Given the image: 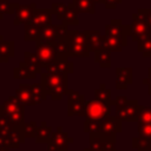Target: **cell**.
Here are the masks:
<instances>
[{
    "mask_svg": "<svg viewBox=\"0 0 151 151\" xmlns=\"http://www.w3.org/2000/svg\"><path fill=\"white\" fill-rule=\"evenodd\" d=\"M104 119L98 120H85L84 122V132H87L90 134H97L101 127Z\"/></svg>",
    "mask_w": 151,
    "mask_h": 151,
    "instance_id": "obj_30",
    "label": "cell"
},
{
    "mask_svg": "<svg viewBox=\"0 0 151 151\" xmlns=\"http://www.w3.org/2000/svg\"><path fill=\"white\" fill-rule=\"evenodd\" d=\"M15 97L25 106H34V105H37V103L34 100V96H33V91H32V85L31 84H20L15 90Z\"/></svg>",
    "mask_w": 151,
    "mask_h": 151,
    "instance_id": "obj_15",
    "label": "cell"
},
{
    "mask_svg": "<svg viewBox=\"0 0 151 151\" xmlns=\"http://www.w3.org/2000/svg\"><path fill=\"white\" fill-rule=\"evenodd\" d=\"M120 131H122V122L111 114L110 117L104 119L101 127L97 134L105 142L116 143V137Z\"/></svg>",
    "mask_w": 151,
    "mask_h": 151,
    "instance_id": "obj_8",
    "label": "cell"
},
{
    "mask_svg": "<svg viewBox=\"0 0 151 151\" xmlns=\"http://www.w3.org/2000/svg\"><path fill=\"white\" fill-rule=\"evenodd\" d=\"M68 42V54L70 57H84L87 58L90 55V48L87 45L86 35L84 32L72 29L67 35Z\"/></svg>",
    "mask_w": 151,
    "mask_h": 151,
    "instance_id": "obj_3",
    "label": "cell"
},
{
    "mask_svg": "<svg viewBox=\"0 0 151 151\" xmlns=\"http://www.w3.org/2000/svg\"><path fill=\"white\" fill-rule=\"evenodd\" d=\"M137 123H143V124H151V106H143L138 117Z\"/></svg>",
    "mask_w": 151,
    "mask_h": 151,
    "instance_id": "obj_35",
    "label": "cell"
},
{
    "mask_svg": "<svg viewBox=\"0 0 151 151\" xmlns=\"http://www.w3.org/2000/svg\"><path fill=\"white\" fill-rule=\"evenodd\" d=\"M94 61L103 68L111 67V52L107 50H99L94 52Z\"/></svg>",
    "mask_w": 151,
    "mask_h": 151,
    "instance_id": "obj_25",
    "label": "cell"
},
{
    "mask_svg": "<svg viewBox=\"0 0 151 151\" xmlns=\"http://www.w3.org/2000/svg\"><path fill=\"white\" fill-rule=\"evenodd\" d=\"M100 151H117L116 150V146H114V143L112 142H103L101 144V149Z\"/></svg>",
    "mask_w": 151,
    "mask_h": 151,
    "instance_id": "obj_39",
    "label": "cell"
},
{
    "mask_svg": "<svg viewBox=\"0 0 151 151\" xmlns=\"http://www.w3.org/2000/svg\"><path fill=\"white\" fill-rule=\"evenodd\" d=\"M94 99L99 100L105 104H111L112 105V99H111V90H109L105 84H100V86L94 90Z\"/></svg>",
    "mask_w": 151,
    "mask_h": 151,
    "instance_id": "obj_27",
    "label": "cell"
},
{
    "mask_svg": "<svg viewBox=\"0 0 151 151\" xmlns=\"http://www.w3.org/2000/svg\"><path fill=\"white\" fill-rule=\"evenodd\" d=\"M40 29L41 28L33 25L32 22L25 24V37H24V39L26 41H37L38 38H39Z\"/></svg>",
    "mask_w": 151,
    "mask_h": 151,
    "instance_id": "obj_28",
    "label": "cell"
},
{
    "mask_svg": "<svg viewBox=\"0 0 151 151\" xmlns=\"http://www.w3.org/2000/svg\"><path fill=\"white\" fill-rule=\"evenodd\" d=\"M67 96V116H81L84 117V107H85V98L79 92L68 88L66 92Z\"/></svg>",
    "mask_w": 151,
    "mask_h": 151,
    "instance_id": "obj_10",
    "label": "cell"
},
{
    "mask_svg": "<svg viewBox=\"0 0 151 151\" xmlns=\"http://www.w3.org/2000/svg\"><path fill=\"white\" fill-rule=\"evenodd\" d=\"M0 116L7 118L12 125L22 127L25 124V105L19 101L15 94L11 96L0 104Z\"/></svg>",
    "mask_w": 151,
    "mask_h": 151,
    "instance_id": "obj_2",
    "label": "cell"
},
{
    "mask_svg": "<svg viewBox=\"0 0 151 151\" xmlns=\"http://www.w3.org/2000/svg\"><path fill=\"white\" fill-rule=\"evenodd\" d=\"M73 143V138L67 134V132H64L61 126L57 127V131L53 132L51 140L48 142V147H59V149H68V145Z\"/></svg>",
    "mask_w": 151,
    "mask_h": 151,
    "instance_id": "obj_13",
    "label": "cell"
},
{
    "mask_svg": "<svg viewBox=\"0 0 151 151\" xmlns=\"http://www.w3.org/2000/svg\"><path fill=\"white\" fill-rule=\"evenodd\" d=\"M48 151H67L65 149H59V147H48Z\"/></svg>",
    "mask_w": 151,
    "mask_h": 151,
    "instance_id": "obj_41",
    "label": "cell"
},
{
    "mask_svg": "<svg viewBox=\"0 0 151 151\" xmlns=\"http://www.w3.org/2000/svg\"><path fill=\"white\" fill-rule=\"evenodd\" d=\"M125 28H126L127 37H131L132 40L134 41H139L151 34L150 26L137 13L132 14V24L125 25Z\"/></svg>",
    "mask_w": 151,
    "mask_h": 151,
    "instance_id": "obj_6",
    "label": "cell"
},
{
    "mask_svg": "<svg viewBox=\"0 0 151 151\" xmlns=\"http://www.w3.org/2000/svg\"><path fill=\"white\" fill-rule=\"evenodd\" d=\"M41 85L45 88L46 93L50 94L52 100H61L64 94H66L67 87V76L54 74L48 72L40 73Z\"/></svg>",
    "mask_w": 151,
    "mask_h": 151,
    "instance_id": "obj_1",
    "label": "cell"
},
{
    "mask_svg": "<svg viewBox=\"0 0 151 151\" xmlns=\"http://www.w3.org/2000/svg\"><path fill=\"white\" fill-rule=\"evenodd\" d=\"M53 44V47L58 54L59 59H68L70 54H68V42H67V38L66 39H58L55 40Z\"/></svg>",
    "mask_w": 151,
    "mask_h": 151,
    "instance_id": "obj_26",
    "label": "cell"
},
{
    "mask_svg": "<svg viewBox=\"0 0 151 151\" xmlns=\"http://www.w3.org/2000/svg\"><path fill=\"white\" fill-rule=\"evenodd\" d=\"M122 0H96L97 4H101L104 5L105 8L107 9H111V8H116L119 4H120Z\"/></svg>",
    "mask_w": 151,
    "mask_h": 151,
    "instance_id": "obj_38",
    "label": "cell"
},
{
    "mask_svg": "<svg viewBox=\"0 0 151 151\" xmlns=\"http://www.w3.org/2000/svg\"><path fill=\"white\" fill-rule=\"evenodd\" d=\"M111 104H105L96 99L85 101L84 118L85 120L105 119L111 116Z\"/></svg>",
    "mask_w": 151,
    "mask_h": 151,
    "instance_id": "obj_4",
    "label": "cell"
},
{
    "mask_svg": "<svg viewBox=\"0 0 151 151\" xmlns=\"http://www.w3.org/2000/svg\"><path fill=\"white\" fill-rule=\"evenodd\" d=\"M137 42H138V52H142L143 57L150 58L151 57V34Z\"/></svg>",
    "mask_w": 151,
    "mask_h": 151,
    "instance_id": "obj_31",
    "label": "cell"
},
{
    "mask_svg": "<svg viewBox=\"0 0 151 151\" xmlns=\"http://www.w3.org/2000/svg\"><path fill=\"white\" fill-rule=\"evenodd\" d=\"M35 51H37L35 52L37 55L39 57V59L41 61L42 68L46 65H48L51 63H54V61H57L59 59L52 42H48V41L38 39L35 41Z\"/></svg>",
    "mask_w": 151,
    "mask_h": 151,
    "instance_id": "obj_9",
    "label": "cell"
},
{
    "mask_svg": "<svg viewBox=\"0 0 151 151\" xmlns=\"http://www.w3.org/2000/svg\"><path fill=\"white\" fill-rule=\"evenodd\" d=\"M85 35H86V40H87V45L91 52H96L99 50H104V35H101L100 31L96 29V31H84Z\"/></svg>",
    "mask_w": 151,
    "mask_h": 151,
    "instance_id": "obj_18",
    "label": "cell"
},
{
    "mask_svg": "<svg viewBox=\"0 0 151 151\" xmlns=\"http://www.w3.org/2000/svg\"><path fill=\"white\" fill-rule=\"evenodd\" d=\"M51 9L57 15V18L63 21L64 25H79L78 12L76 11L72 4H52Z\"/></svg>",
    "mask_w": 151,
    "mask_h": 151,
    "instance_id": "obj_7",
    "label": "cell"
},
{
    "mask_svg": "<svg viewBox=\"0 0 151 151\" xmlns=\"http://www.w3.org/2000/svg\"><path fill=\"white\" fill-rule=\"evenodd\" d=\"M44 68H45V72H48V73L67 76L73 72V63L68 61V59H58L57 61L46 65Z\"/></svg>",
    "mask_w": 151,
    "mask_h": 151,
    "instance_id": "obj_14",
    "label": "cell"
},
{
    "mask_svg": "<svg viewBox=\"0 0 151 151\" xmlns=\"http://www.w3.org/2000/svg\"><path fill=\"white\" fill-rule=\"evenodd\" d=\"M1 40H4V37H2V35H0V41H1Z\"/></svg>",
    "mask_w": 151,
    "mask_h": 151,
    "instance_id": "obj_44",
    "label": "cell"
},
{
    "mask_svg": "<svg viewBox=\"0 0 151 151\" xmlns=\"http://www.w3.org/2000/svg\"><path fill=\"white\" fill-rule=\"evenodd\" d=\"M53 134L52 127L50 125H47V123L45 120H42L40 123V125L38 126L37 130V134H35V143L37 144H41V143H47L51 140V137Z\"/></svg>",
    "mask_w": 151,
    "mask_h": 151,
    "instance_id": "obj_19",
    "label": "cell"
},
{
    "mask_svg": "<svg viewBox=\"0 0 151 151\" xmlns=\"http://www.w3.org/2000/svg\"><path fill=\"white\" fill-rule=\"evenodd\" d=\"M104 35L120 41L124 47L127 45L126 28H125V25H123L119 19H113L110 21V24H107L105 26V34Z\"/></svg>",
    "mask_w": 151,
    "mask_h": 151,
    "instance_id": "obj_11",
    "label": "cell"
},
{
    "mask_svg": "<svg viewBox=\"0 0 151 151\" xmlns=\"http://www.w3.org/2000/svg\"><path fill=\"white\" fill-rule=\"evenodd\" d=\"M132 147L137 151H151V140L144 137H133Z\"/></svg>",
    "mask_w": 151,
    "mask_h": 151,
    "instance_id": "obj_29",
    "label": "cell"
},
{
    "mask_svg": "<svg viewBox=\"0 0 151 151\" xmlns=\"http://www.w3.org/2000/svg\"><path fill=\"white\" fill-rule=\"evenodd\" d=\"M13 77L14 79H34L37 77L35 73H33L25 61L19 63V65L13 70Z\"/></svg>",
    "mask_w": 151,
    "mask_h": 151,
    "instance_id": "obj_24",
    "label": "cell"
},
{
    "mask_svg": "<svg viewBox=\"0 0 151 151\" xmlns=\"http://www.w3.org/2000/svg\"><path fill=\"white\" fill-rule=\"evenodd\" d=\"M9 149H6V147H0V151H8Z\"/></svg>",
    "mask_w": 151,
    "mask_h": 151,
    "instance_id": "obj_43",
    "label": "cell"
},
{
    "mask_svg": "<svg viewBox=\"0 0 151 151\" xmlns=\"http://www.w3.org/2000/svg\"><path fill=\"white\" fill-rule=\"evenodd\" d=\"M143 83L145 85H147V92L151 96V67L147 68V77L143 79Z\"/></svg>",
    "mask_w": 151,
    "mask_h": 151,
    "instance_id": "obj_40",
    "label": "cell"
},
{
    "mask_svg": "<svg viewBox=\"0 0 151 151\" xmlns=\"http://www.w3.org/2000/svg\"><path fill=\"white\" fill-rule=\"evenodd\" d=\"M137 132L139 137H144L151 140V124H143V123H138L137 126Z\"/></svg>",
    "mask_w": 151,
    "mask_h": 151,
    "instance_id": "obj_36",
    "label": "cell"
},
{
    "mask_svg": "<svg viewBox=\"0 0 151 151\" xmlns=\"http://www.w3.org/2000/svg\"><path fill=\"white\" fill-rule=\"evenodd\" d=\"M38 130V124L35 122H28L24 124V136L25 138H35Z\"/></svg>",
    "mask_w": 151,
    "mask_h": 151,
    "instance_id": "obj_33",
    "label": "cell"
},
{
    "mask_svg": "<svg viewBox=\"0 0 151 151\" xmlns=\"http://www.w3.org/2000/svg\"><path fill=\"white\" fill-rule=\"evenodd\" d=\"M132 83V68L117 67L116 68V90H126Z\"/></svg>",
    "mask_w": 151,
    "mask_h": 151,
    "instance_id": "obj_16",
    "label": "cell"
},
{
    "mask_svg": "<svg viewBox=\"0 0 151 151\" xmlns=\"http://www.w3.org/2000/svg\"><path fill=\"white\" fill-rule=\"evenodd\" d=\"M24 61L26 63V65L28 66V68L38 74V73H41V68H42V65H41V61L39 59V57L37 55V53H32L29 51H26L24 53Z\"/></svg>",
    "mask_w": 151,
    "mask_h": 151,
    "instance_id": "obj_21",
    "label": "cell"
},
{
    "mask_svg": "<svg viewBox=\"0 0 151 151\" xmlns=\"http://www.w3.org/2000/svg\"><path fill=\"white\" fill-rule=\"evenodd\" d=\"M140 110H142V105L138 104V100L127 99L126 103L116 106V112L113 116L122 123L123 122H137Z\"/></svg>",
    "mask_w": 151,
    "mask_h": 151,
    "instance_id": "obj_5",
    "label": "cell"
},
{
    "mask_svg": "<svg viewBox=\"0 0 151 151\" xmlns=\"http://www.w3.org/2000/svg\"><path fill=\"white\" fill-rule=\"evenodd\" d=\"M137 14H138L143 20H145L146 24H147V25L150 26V28H151V9H150V8H139L138 12H137Z\"/></svg>",
    "mask_w": 151,
    "mask_h": 151,
    "instance_id": "obj_37",
    "label": "cell"
},
{
    "mask_svg": "<svg viewBox=\"0 0 151 151\" xmlns=\"http://www.w3.org/2000/svg\"><path fill=\"white\" fill-rule=\"evenodd\" d=\"M52 9H47V8H37L31 21L33 25L38 26L39 28H42L47 25H51L52 24Z\"/></svg>",
    "mask_w": 151,
    "mask_h": 151,
    "instance_id": "obj_17",
    "label": "cell"
},
{
    "mask_svg": "<svg viewBox=\"0 0 151 151\" xmlns=\"http://www.w3.org/2000/svg\"><path fill=\"white\" fill-rule=\"evenodd\" d=\"M15 5L17 4H11L8 0H0V19H2L6 14L14 13Z\"/></svg>",
    "mask_w": 151,
    "mask_h": 151,
    "instance_id": "obj_34",
    "label": "cell"
},
{
    "mask_svg": "<svg viewBox=\"0 0 151 151\" xmlns=\"http://www.w3.org/2000/svg\"><path fill=\"white\" fill-rule=\"evenodd\" d=\"M32 91H33L34 100H35L37 104H40L41 101L46 100L47 93H46V91H45V88L42 87L41 84H32Z\"/></svg>",
    "mask_w": 151,
    "mask_h": 151,
    "instance_id": "obj_32",
    "label": "cell"
},
{
    "mask_svg": "<svg viewBox=\"0 0 151 151\" xmlns=\"http://www.w3.org/2000/svg\"><path fill=\"white\" fill-rule=\"evenodd\" d=\"M37 7H35V4L32 2L29 5H19L17 4L15 5V8H14V21L13 24L14 25H21V24H27L31 21L34 12H35Z\"/></svg>",
    "mask_w": 151,
    "mask_h": 151,
    "instance_id": "obj_12",
    "label": "cell"
},
{
    "mask_svg": "<svg viewBox=\"0 0 151 151\" xmlns=\"http://www.w3.org/2000/svg\"><path fill=\"white\" fill-rule=\"evenodd\" d=\"M96 0H73L72 5L78 13L94 14L96 12Z\"/></svg>",
    "mask_w": 151,
    "mask_h": 151,
    "instance_id": "obj_22",
    "label": "cell"
},
{
    "mask_svg": "<svg viewBox=\"0 0 151 151\" xmlns=\"http://www.w3.org/2000/svg\"><path fill=\"white\" fill-rule=\"evenodd\" d=\"M40 40H45V41H48V42H54L55 40L60 39L59 38V33H58V25H47L45 27H42L40 29V33H39V38Z\"/></svg>",
    "mask_w": 151,
    "mask_h": 151,
    "instance_id": "obj_20",
    "label": "cell"
},
{
    "mask_svg": "<svg viewBox=\"0 0 151 151\" xmlns=\"http://www.w3.org/2000/svg\"><path fill=\"white\" fill-rule=\"evenodd\" d=\"M84 151H98V150H93L91 147H86V149H84Z\"/></svg>",
    "mask_w": 151,
    "mask_h": 151,
    "instance_id": "obj_42",
    "label": "cell"
},
{
    "mask_svg": "<svg viewBox=\"0 0 151 151\" xmlns=\"http://www.w3.org/2000/svg\"><path fill=\"white\" fill-rule=\"evenodd\" d=\"M14 55V41H0V63H8Z\"/></svg>",
    "mask_w": 151,
    "mask_h": 151,
    "instance_id": "obj_23",
    "label": "cell"
}]
</instances>
